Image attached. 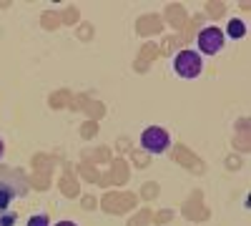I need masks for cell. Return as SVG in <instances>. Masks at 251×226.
<instances>
[{"instance_id":"29","label":"cell","mask_w":251,"mask_h":226,"mask_svg":"<svg viewBox=\"0 0 251 226\" xmlns=\"http://www.w3.org/2000/svg\"><path fill=\"white\" fill-rule=\"evenodd\" d=\"M28 226H50V221H48L46 214H38V216H30L28 219Z\"/></svg>"},{"instance_id":"20","label":"cell","mask_w":251,"mask_h":226,"mask_svg":"<svg viewBox=\"0 0 251 226\" xmlns=\"http://www.w3.org/2000/svg\"><path fill=\"white\" fill-rule=\"evenodd\" d=\"M158 183L156 181H149V183H143V189H141V199H146V201H153L156 196H158Z\"/></svg>"},{"instance_id":"23","label":"cell","mask_w":251,"mask_h":226,"mask_svg":"<svg viewBox=\"0 0 251 226\" xmlns=\"http://www.w3.org/2000/svg\"><path fill=\"white\" fill-rule=\"evenodd\" d=\"M228 35L231 38H244L246 35V25H244V20H231V23H228Z\"/></svg>"},{"instance_id":"7","label":"cell","mask_w":251,"mask_h":226,"mask_svg":"<svg viewBox=\"0 0 251 226\" xmlns=\"http://www.w3.org/2000/svg\"><path fill=\"white\" fill-rule=\"evenodd\" d=\"M126 181H128V163H126L123 158H116L111 163L108 174L98 178V183H103V186H123Z\"/></svg>"},{"instance_id":"17","label":"cell","mask_w":251,"mask_h":226,"mask_svg":"<svg viewBox=\"0 0 251 226\" xmlns=\"http://www.w3.org/2000/svg\"><path fill=\"white\" fill-rule=\"evenodd\" d=\"M40 25H43L46 30H55V28H60L63 23H60V15H58V13L46 10L43 15H40Z\"/></svg>"},{"instance_id":"26","label":"cell","mask_w":251,"mask_h":226,"mask_svg":"<svg viewBox=\"0 0 251 226\" xmlns=\"http://www.w3.org/2000/svg\"><path fill=\"white\" fill-rule=\"evenodd\" d=\"M206 13L211 18H221L226 13V5L224 3H206Z\"/></svg>"},{"instance_id":"14","label":"cell","mask_w":251,"mask_h":226,"mask_svg":"<svg viewBox=\"0 0 251 226\" xmlns=\"http://www.w3.org/2000/svg\"><path fill=\"white\" fill-rule=\"evenodd\" d=\"M48 103H50V108H71V103H73V93L68 91V88H63V91H58V93H53L50 98H48Z\"/></svg>"},{"instance_id":"34","label":"cell","mask_w":251,"mask_h":226,"mask_svg":"<svg viewBox=\"0 0 251 226\" xmlns=\"http://www.w3.org/2000/svg\"><path fill=\"white\" fill-rule=\"evenodd\" d=\"M0 158H3V141H0Z\"/></svg>"},{"instance_id":"31","label":"cell","mask_w":251,"mask_h":226,"mask_svg":"<svg viewBox=\"0 0 251 226\" xmlns=\"http://www.w3.org/2000/svg\"><path fill=\"white\" fill-rule=\"evenodd\" d=\"M91 35H93V25L86 23V25L78 28V38H80V40H91Z\"/></svg>"},{"instance_id":"15","label":"cell","mask_w":251,"mask_h":226,"mask_svg":"<svg viewBox=\"0 0 251 226\" xmlns=\"http://www.w3.org/2000/svg\"><path fill=\"white\" fill-rule=\"evenodd\" d=\"M83 106L80 111H88V116H91V121H98V118H103V113H106V108H103V103H98V100H91L88 96H83Z\"/></svg>"},{"instance_id":"28","label":"cell","mask_w":251,"mask_h":226,"mask_svg":"<svg viewBox=\"0 0 251 226\" xmlns=\"http://www.w3.org/2000/svg\"><path fill=\"white\" fill-rule=\"evenodd\" d=\"M171 219H174V211L166 209V211H158V214L153 216V224H169Z\"/></svg>"},{"instance_id":"30","label":"cell","mask_w":251,"mask_h":226,"mask_svg":"<svg viewBox=\"0 0 251 226\" xmlns=\"http://www.w3.org/2000/svg\"><path fill=\"white\" fill-rule=\"evenodd\" d=\"M96 203H98V201H96V196H91V194L80 199V206L86 209V211H93V209H96Z\"/></svg>"},{"instance_id":"32","label":"cell","mask_w":251,"mask_h":226,"mask_svg":"<svg viewBox=\"0 0 251 226\" xmlns=\"http://www.w3.org/2000/svg\"><path fill=\"white\" fill-rule=\"evenodd\" d=\"M226 163H228V169H231V171H236V169H241V161H239L236 156H231V158H226Z\"/></svg>"},{"instance_id":"1","label":"cell","mask_w":251,"mask_h":226,"mask_svg":"<svg viewBox=\"0 0 251 226\" xmlns=\"http://www.w3.org/2000/svg\"><path fill=\"white\" fill-rule=\"evenodd\" d=\"M28 176L15 166H0V226H15L18 214L13 209L15 199L28 196Z\"/></svg>"},{"instance_id":"2","label":"cell","mask_w":251,"mask_h":226,"mask_svg":"<svg viewBox=\"0 0 251 226\" xmlns=\"http://www.w3.org/2000/svg\"><path fill=\"white\" fill-rule=\"evenodd\" d=\"M174 71L181 75V78H186V80H191V78H199L201 75V71H203V60H201V55L196 53V50H181L176 58H174Z\"/></svg>"},{"instance_id":"33","label":"cell","mask_w":251,"mask_h":226,"mask_svg":"<svg viewBox=\"0 0 251 226\" xmlns=\"http://www.w3.org/2000/svg\"><path fill=\"white\" fill-rule=\"evenodd\" d=\"M55 226H78V224H73V221H58Z\"/></svg>"},{"instance_id":"3","label":"cell","mask_w":251,"mask_h":226,"mask_svg":"<svg viewBox=\"0 0 251 226\" xmlns=\"http://www.w3.org/2000/svg\"><path fill=\"white\" fill-rule=\"evenodd\" d=\"M100 209L106 211V214L121 216L126 211L136 209V194H128V191H108L106 196L100 199Z\"/></svg>"},{"instance_id":"25","label":"cell","mask_w":251,"mask_h":226,"mask_svg":"<svg viewBox=\"0 0 251 226\" xmlns=\"http://www.w3.org/2000/svg\"><path fill=\"white\" fill-rule=\"evenodd\" d=\"M28 183H30V186H35L38 191H46V189L50 186V178H48V176H38V174H33V178H30Z\"/></svg>"},{"instance_id":"24","label":"cell","mask_w":251,"mask_h":226,"mask_svg":"<svg viewBox=\"0 0 251 226\" xmlns=\"http://www.w3.org/2000/svg\"><path fill=\"white\" fill-rule=\"evenodd\" d=\"M183 40H181V35H171V38H166L163 40V50L161 53H166V55H171L174 50H176V46H181Z\"/></svg>"},{"instance_id":"19","label":"cell","mask_w":251,"mask_h":226,"mask_svg":"<svg viewBox=\"0 0 251 226\" xmlns=\"http://www.w3.org/2000/svg\"><path fill=\"white\" fill-rule=\"evenodd\" d=\"M60 23H63V25H75V23H78V8L68 5L66 10L60 13Z\"/></svg>"},{"instance_id":"27","label":"cell","mask_w":251,"mask_h":226,"mask_svg":"<svg viewBox=\"0 0 251 226\" xmlns=\"http://www.w3.org/2000/svg\"><path fill=\"white\" fill-rule=\"evenodd\" d=\"M88 156H93V158H96V163L111 161V149H108V146H100L98 151H93V153H88Z\"/></svg>"},{"instance_id":"18","label":"cell","mask_w":251,"mask_h":226,"mask_svg":"<svg viewBox=\"0 0 251 226\" xmlns=\"http://www.w3.org/2000/svg\"><path fill=\"white\" fill-rule=\"evenodd\" d=\"M153 224V214H151V209H141L128 224L126 226H151Z\"/></svg>"},{"instance_id":"12","label":"cell","mask_w":251,"mask_h":226,"mask_svg":"<svg viewBox=\"0 0 251 226\" xmlns=\"http://www.w3.org/2000/svg\"><path fill=\"white\" fill-rule=\"evenodd\" d=\"M161 20H166L169 25H174L176 30H183L186 28V23H188V18H186V10H183V5H176V3H171V5H166V10H163V18Z\"/></svg>"},{"instance_id":"22","label":"cell","mask_w":251,"mask_h":226,"mask_svg":"<svg viewBox=\"0 0 251 226\" xmlns=\"http://www.w3.org/2000/svg\"><path fill=\"white\" fill-rule=\"evenodd\" d=\"M131 161L136 163L138 169H149V163H151L149 153H146V151H138V149H133V151H131Z\"/></svg>"},{"instance_id":"8","label":"cell","mask_w":251,"mask_h":226,"mask_svg":"<svg viewBox=\"0 0 251 226\" xmlns=\"http://www.w3.org/2000/svg\"><path fill=\"white\" fill-rule=\"evenodd\" d=\"M174 161L178 163V166L188 169L191 174H203V161H201L196 153L188 151L183 143H176V149H174Z\"/></svg>"},{"instance_id":"5","label":"cell","mask_w":251,"mask_h":226,"mask_svg":"<svg viewBox=\"0 0 251 226\" xmlns=\"http://www.w3.org/2000/svg\"><path fill=\"white\" fill-rule=\"evenodd\" d=\"M196 46H199V50H201L203 55H216V53L224 50V33H221L216 25H208V28H203V30L199 33Z\"/></svg>"},{"instance_id":"10","label":"cell","mask_w":251,"mask_h":226,"mask_svg":"<svg viewBox=\"0 0 251 226\" xmlns=\"http://www.w3.org/2000/svg\"><path fill=\"white\" fill-rule=\"evenodd\" d=\"M58 186H60L63 196H68V199H75V196L80 194L78 183H75V176H73V166H71V163H63V176H60V181H58Z\"/></svg>"},{"instance_id":"13","label":"cell","mask_w":251,"mask_h":226,"mask_svg":"<svg viewBox=\"0 0 251 226\" xmlns=\"http://www.w3.org/2000/svg\"><path fill=\"white\" fill-rule=\"evenodd\" d=\"M53 163H55L53 156H46V153L33 156V169H35L38 176H48V178H50V174H53Z\"/></svg>"},{"instance_id":"11","label":"cell","mask_w":251,"mask_h":226,"mask_svg":"<svg viewBox=\"0 0 251 226\" xmlns=\"http://www.w3.org/2000/svg\"><path fill=\"white\" fill-rule=\"evenodd\" d=\"M161 55V48L156 46V43H146L143 48H141V53H138V58H136V71L138 73H146V71H149V66L153 63V60Z\"/></svg>"},{"instance_id":"21","label":"cell","mask_w":251,"mask_h":226,"mask_svg":"<svg viewBox=\"0 0 251 226\" xmlns=\"http://www.w3.org/2000/svg\"><path fill=\"white\" fill-rule=\"evenodd\" d=\"M98 133V121H86V123H83V126H80V138H86V141H91L93 136Z\"/></svg>"},{"instance_id":"6","label":"cell","mask_w":251,"mask_h":226,"mask_svg":"<svg viewBox=\"0 0 251 226\" xmlns=\"http://www.w3.org/2000/svg\"><path fill=\"white\" fill-rule=\"evenodd\" d=\"M181 214H183L188 221H206V219H208V209L203 206V194H201L199 189L183 201Z\"/></svg>"},{"instance_id":"16","label":"cell","mask_w":251,"mask_h":226,"mask_svg":"<svg viewBox=\"0 0 251 226\" xmlns=\"http://www.w3.org/2000/svg\"><path fill=\"white\" fill-rule=\"evenodd\" d=\"M78 171H80V176L86 178L88 183H98V178H100V174H98V169L93 166L91 161H83L80 166H78Z\"/></svg>"},{"instance_id":"4","label":"cell","mask_w":251,"mask_h":226,"mask_svg":"<svg viewBox=\"0 0 251 226\" xmlns=\"http://www.w3.org/2000/svg\"><path fill=\"white\" fill-rule=\"evenodd\" d=\"M169 146H171V136L161 126H149L141 133V149L146 153H163Z\"/></svg>"},{"instance_id":"9","label":"cell","mask_w":251,"mask_h":226,"mask_svg":"<svg viewBox=\"0 0 251 226\" xmlns=\"http://www.w3.org/2000/svg\"><path fill=\"white\" fill-rule=\"evenodd\" d=\"M161 30H163V20H161V15H156V13L141 15V18L136 20V33H138V35H156V33H161Z\"/></svg>"}]
</instances>
